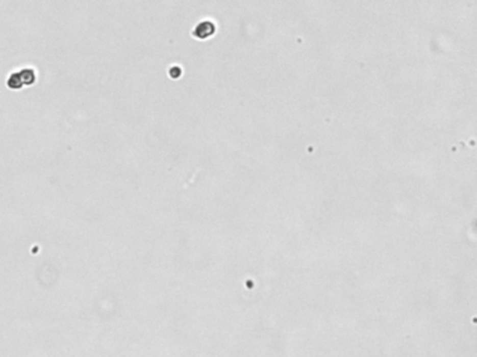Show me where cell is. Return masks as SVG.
Masks as SVG:
<instances>
[{"label":"cell","mask_w":477,"mask_h":357,"mask_svg":"<svg viewBox=\"0 0 477 357\" xmlns=\"http://www.w3.org/2000/svg\"><path fill=\"white\" fill-rule=\"evenodd\" d=\"M35 81V71L32 70V68H24L22 71H17V73H13L9 77V81H7V84L11 88H20L24 84H31Z\"/></svg>","instance_id":"1"},{"label":"cell","mask_w":477,"mask_h":357,"mask_svg":"<svg viewBox=\"0 0 477 357\" xmlns=\"http://www.w3.org/2000/svg\"><path fill=\"white\" fill-rule=\"evenodd\" d=\"M212 24V21H201L198 26L195 27V30H193V34L197 35V37H208V35H212V32L214 30H208L207 27H210Z\"/></svg>","instance_id":"2"}]
</instances>
